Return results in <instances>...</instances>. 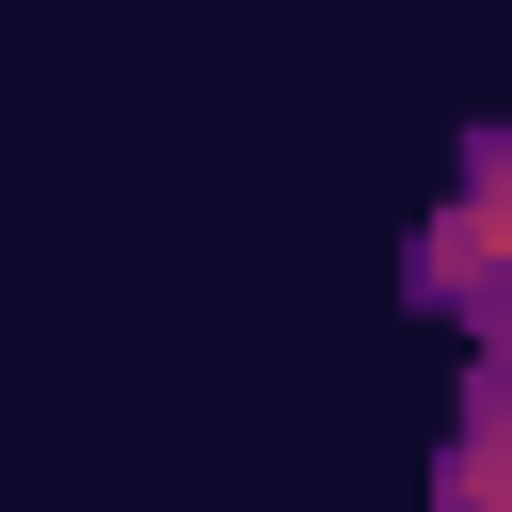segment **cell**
Returning a JSON list of instances; mask_svg holds the SVG:
<instances>
[{
  "label": "cell",
  "instance_id": "1",
  "mask_svg": "<svg viewBox=\"0 0 512 512\" xmlns=\"http://www.w3.org/2000/svg\"><path fill=\"white\" fill-rule=\"evenodd\" d=\"M480 272H496V176L432 224V288H448V304H480Z\"/></svg>",
  "mask_w": 512,
  "mask_h": 512
}]
</instances>
